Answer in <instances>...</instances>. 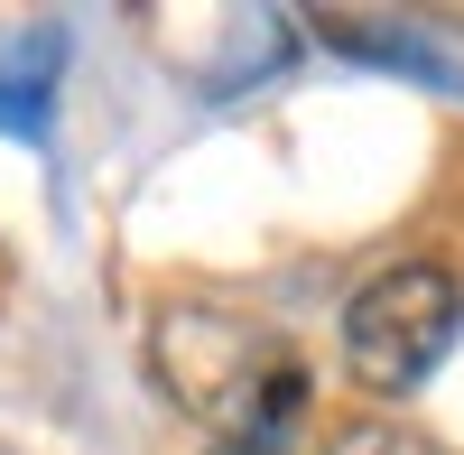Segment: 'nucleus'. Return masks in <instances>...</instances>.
Returning a JSON list of instances; mask_svg holds the SVG:
<instances>
[{"instance_id":"1","label":"nucleus","mask_w":464,"mask_h":455,"mask_svg":"<svg viewBox=\"0 0 464 455\" xmlns=\"http://www.w3.org/2000/svg\"><path fill=\"white\" fill-rule=\"evenodd\" d=\"M149 382L196 428H214L223 455H288L306 428V363L242 307L186 297L149 316Z\"/></svg>"},{"instance_id":"2","label":"nucleus","mask_w":464,"mask_h":455,"mask_svg":"<svg viewBox=\"0 0 464 455\" xmlns=\"http://www.w3.org/2000/svg\"><path fill=\"white\" fill-rule=\"evenodd\" d=\"M455 334H464V279L446 260H391L343 297L334 353L362 400H418L455 353Z\"/></svg>"},{"instance_id":"3","label":"nucleus","mask_w":464,"mask_h":455,"mask_svg":"<svg viewBox=\"0 0 464 455\" xmlns=\"http://www.w3.org/2000/svg\"><path fill=\"white\" fill-rule=\"evenodd\" d=\"M149 37H168V74H186L196 93H251L269 74H288L297 19L288 10H149Z\"/></svg>"},{"instance_id":"4","label":"nucleus","mask_w":464,"mask_h":455,"mask_svg":"<svg viewBox=\"0 0 464 455\" xmlns=\"http://www.w3.org/2000/svg\"><path fill=\"white\" fill-rule=\"evenodd\" d=\"M65 56H74L65 19H10V28H0V140H28L37 149L56 131Z\"/></svg>"},{"instance_id":"5","label":"nucleus","mask_w":464,"mask_h":455,"mask_svg":"<svg viewBox=\"0 0 464 455\" xmlns=\"http://www.w3.org/2000/svg\"><path fill=\"white\" fill-rule=\"evenodd\" d=\"M316 37L334 56H362L372 74H409V84H437V93H464V65L455 56H437L428 37H418L409 19H372V10H325L316 19Z\"/></svg>"},{"instance_id":"6","label":"nucleus","mask_w":464,"mask_h":455,"mask_svg":"<svg viewBox=\"0 0 464 455\" xmlns=\"http://www.w3.org/2000/svg\"><path fill=\"white\" fill-rule=\"evenodd\" d=\"M306 455H455V446H437L428 428H409V419H391V409H362V419H334Z\"/></svg>"}]
</instances>
